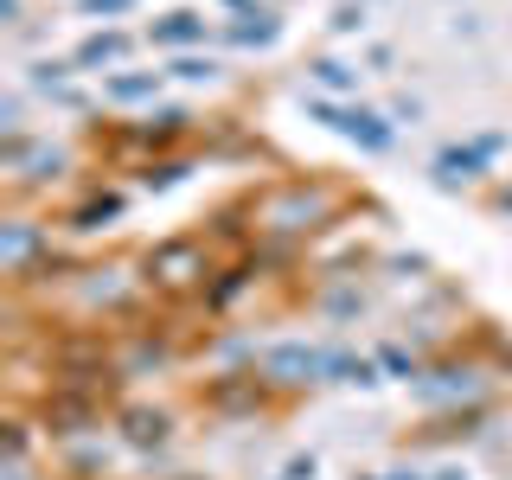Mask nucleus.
I'll return each instance as SVG.
<instances>
[{
	"mask_svg": "<svg viewBox=\"0 0 512 480\" xmlns=\"http://www.w3.org/2000/svg\"><path fill=\"white\" fill-rule=\"evenodd\" d=\"M308 116H314V122H327L333 135L359 141L365 154H391V148H397V122H391V116H378V109H365V103H333V96H308Z\"/></svg>",
	"mask_w": 512,
	"mask_h": 480,
	"instance_id": "obj_1",
	"label": "nucleus"
},
{
	"mask_svg": "<svg viewBox=\"0 0 512 480\" xmlns=\"http://www.w3.org/2000/svg\"><path fill=\"white\" fill-rule=\"evenodd\" d=\"M148 282L160 295H186V288L205 282V244L199 237H167V244L148 250Z\"/></svg>",
	"mask_w": 512,
	"mask_h": 480,
	"instance_id": "obj_2",
	"label": "nucleus"
},
{
	"mask_svg": "<svg viewBox=\"0 0 512 480\" xmlns=\"http://www.w3.org/2000/svg\"><path fill=\"white\" fill-rule=\"evenodd\" d=\"M327 212H333V199L320 186H282L276 199L263 205V231H314Z\"/></svg>",
	"mask_w": 512,
	"mask_h": 480,
	"instance_id": "obj_3",
	"label": "nucleus"
},
{
	"mask_svg": "<svg viewBox=\"0 0 512 480\" xmlns=\"http://www.w3.org/2000/svg\"><path fill=\"white\" fill-rule=\"evenodd\" d=\"M263 372L276 384H327L333 378V346H269Z\"/></svg>",
	"mask_w": 512,
	"mask_h": 480,
	"instance_id": "obj_4",
	"label": "nucleus"
},
{
	"mask_svg": "<svg viewBox=\"0 0 512 480\" xmlns=\"http://www.w3.org/2000/svg\"><path fill=\"white\" fill-rule=\"evenodd\" d=\"M506 148V135H480V141H468V148H442L436 160H429V173H436V186H468V180H480L487 173V160Z\"/></svg>",
	"mask_w": 512,
	"mask_h": 480,
	"instance_id": "obj_5",
	"label": "nucleus"
},
{
	"mask_svg": "<svg viewBox=\"0 0 512 480\" xmlns=\"http://www.w3.org/2000/svg\"><path fill=\"white\" fill-rule=\"evenodd\" d=\"M71 71L77 64H58V58H39V64H26V84L39 90V96H52L58 109H90V96L71 84Z\"/></svg>",
	"mask_w": 512,
	"mask_h": 480,
	"instance_id": "obj_6",
	"label": "nucleus"
},
{
	"mask_svg": "<svg viewBox=\"0 0 512 480\" xmlns=\"http://www.w3.org/2000/svg\"><path fill=\"white\" fill-rule=\"evenodd\" d=\"M45 423H52L58 436H77V429L96 423V397H90V391H71V384H58V391L45 397Z\"/></svg>",
	"mask_w": 512,
	"mask_h": 480,
	"instance_id": "obj_7",
	"label": "nucleus"
},
{
	"mask_svg": "<svg viewBox=\"0 0 512 480\" xmlns=\"http://www.w3.org/2000/svg\"><path fill=\"white\" fill-rule=\"evenodd\" d=\"M474 391H480V378L468 365H436V372L416 378V397H423V404H461V397H474Z\"/></svg>",
	"mask_w": 512,
	"mask_h": 480,
	"instance_id": "obj_8",
	"label": "nucleus"
},
{
	"mask_svg": "<svg viewBox=\"0 0 512 480\" xmlns=\"http://www.w3.org/2000/svg\"><path fill=\"white\" fill-rule=\"evenodd\" d=\"M160 84H167V71H116V77H103V103H116V109L154 103Z\"/></svg>",
	"mask_w": 512,
	"mask_h": 480,
	"instance_id": "obj_9",
	"label": "nucleus"
},
{
	"mask_svg": "<svg viewBox=\"0 0 512 480\" xmlns=\"http://www.w3.org/2000/svg\"><path fill=\"white\" fill-rule=\"evenodd\" d=\"M148 39H154V45H167V52H186V45H199V39H205V13L180 7V13H167V20H154Z\"/></svg>",
	"mask_w": 512,
	"mask_h": 480,
	"instance_id": "obj_10",
	"label": "nucleus"
},
{
	"mask_svg": "<svg viewBox=\"0 0 512 480\" xmlns=\"http://www.w3.org/2000/svg\"><path fill=\"white\" fill-rule=\"evenodd\" d=\"M224 39H231V45H276L282 39V20L269 7H250V13H237V20L224 26Z\"/></svg>",
	"mask_w": 512,
	"mask_h": 480,
	"instance_id": "obj_11",
	"label": "nucleus"
},
{
	"mask_svg": "<svg viewBox=\"0 0 512 480\" xmlns=\"http://www.w3.org/2000/svg\"><path fill=\"white\" fill-rule=\"evenodd\" d=\"M122 58H128V32H90V39L71 52L77 71H103V64H122Z\"/></svg>",
	"mask_w": 512,
	"mask_h": 480,
	"instance_id": "obj_12",
	"label": "nucleus"
},
{
	"mask_svg": "<svg viewBox=\"0 0 512 480\" xmlns=\"http://www.w3.org/2000/svg\"><path fill=\"white\" fill-rule=\"evenodd\" d=\"M308 84H314V96H333V103H340V96L359 90V71H352L346 58H314L308 64Z\"/></svg>",
	"mask_w": 512,
	"mask_h": 480,
	"instance_id": "obj_13",
	"label": "nucleus"
},
{
	"mask_svg": "<svg viewBox=\"0 0 512 480\" xmlns=\"http://www.w3.org/2000/svg\"><path fill=\"white\" fill-rule=\"evenodd\" d=\"M167 410H148V404H135V410H122V436L135 442V448H160L167 442Z\"/></svg>",
	"mask_w": 512,
	"mask_h": 480,
	"instance_id": "obj_14",
	"label": "nucleus"
},
{
	"mask_svg": "<svg viewBox=\"0 0 512 480\" xmlns=\"http://www.w3.org/2000/svg\"><path fill=\"white\" fill-rule=\"evenodd\" d=\"M32 256H39V231H32V224H20V218L0 224V263H7V269H26Z\"/></svg>",
	"mask_w": 512,
	"mask_h": 480,
	"instance_id": "obj_15",
	"label": "nucleus"
},
{
	"mask_svg": "<svg viewBox=\"0 0 512 480\" xmlns=\"http://www.w3.org/2000/svg\"><path fill=\"white\" fill-rule=\"evenodd\" d=\"M186 135V116L180 109H160V116H148V128H135V135H122V141H135V148H167V141H180Z\"/></svg>",
	"mask_w": 512,
	"mask_h": 480,
	"instance_id": "obj_16",
	"label": "nucleus"
},
{
	"mask_svg": "<svg viewBox=\"0 0 512 480\" xmlns=\"http://www.w3.org/2000/svg\"><path fill=\"white\" fill-rule=\"evenodd\" d=\"M64 173V154L58 148H26V160H20V180L26 186H45V180H58Z\"/></svg>",
	"mask_w": 512,
	"mask_h": 480,
	"instance_id": "obj_17",
	"label": "nucleus"
},
{
	"mask_svg": "<svg viewBox=\"0 0 512 480\" xmlns=\"http://www.w3.org/2000/svg\"><path fill=\"white\" fill-rule=\"evenodd\" d=\"M109 218H122V199H116V192H103V199L77 205V212H71V231H103Z\"/></svg>",
	"mask_w": 512,
	"mask_h": 480,
	"instance_id": "obj_18",
	"label": "nucleus"
},
{
	"mask_svg": "<svg viewBox=\"0 0 512 480\" xmlns=\"http://www.w3.org/2000/svg\"><path fill=\"white\" fill-rule=\"evenodd\" d=\"M256 397H263V391H256V378H224L218 391H212V404L218 410H244V404H256Z\"/></svg>",
	"mask_w": 512,
	"mask_h": 480,
	"instance_id": "obj_19",
	"label": "nucleus"
},
{
	"mask_svg": "<svg viewBox=\"0 0 512 480\" xmlns=\"http://www.w3.org/2000/svg\"><path fill=\"white\" fill-rule=\"evenodd\" d=\"M167 77H186V84H212V77H218V58L180 52V58H173V71H167Z\"/></svg>",
	"mask_w": 512,
	"mask_h": 480,
	"instance_id": "obj_20",
	"label": "nucleus"
},
{
	"mask_svg": "<svg viewBox=\"0 0 512 480\" xmlns=\"http://www.w3.org/2000/svg\"><path fill=\"white\" fill-rule=\"evenodd\" d=\"M378 372H391V378L416 384V378H423V365H416V359H410L404 346H378Z\"/></svg>",
	"mask_w": 512,
	"mask_h": 480,
	"instance_id": "obj_21",
	"label": "nucleus"
},
{
	"mask_svg": "<svg viewBox=\"0 0 512 480\" xmlns=\"http://www.w3.org/2000/svg\"><path fill=\"white\" fill-rule=\"evenodd\" d=\"M186 173H192V167H186V160H154V167H148V173H141V186H148V192H167V186H180V180H186Z\"/></svg>",
	"mask_w": 512,
	"mask_h": 480,
	"instance_id": "obj_22",
	"label": "nucleus"
},
{
	"mask_svg": "<svg viewBox=\"0 0 512 480\" xmlns=\"http://www.w3.org/2000/svg\"><path fill=\"white\" fill-rule=\"evenodd\" d=\"M365 20H372L365 0H340V7H333V32H365Z\"/></svg>",
	"mask_w": 512,
	"mask_h": 480,
	"instance_id": "obj_23",
	"label": "nucleus"
},
{
	"mask_svg": "<svg viewBox=\"0 0 512 480\" xmlns=\"http://www.w3.org/2000/svg\"><path fill=\"white\" fill-rule=\"evenodd\" d=\"M314 474H320V455H314V448H308V455H288L276 480H314Z\"/></svg>",
	"mask_w": 512,
	"mask_h": 480,
	"instance_id": "obj_24",
	"label": "nucleus"
},
{
	"mask_svg": "<svg viewBox=\"0 0 512 480\" xmlns=\"http://www.w3.org/2000/svg\"><path fill=\"white\" fill-rule=\"evenodd\" d=\"M77 7H84L90 20H122V13H135V0H77Z\"/></svg>",
	"mask_w": 512,
	"mask_h": 480,
	"instance_id": "obj_25",
	"label": "nucleus"
},
{
	"mask_svg": "<svg viewBox=\"0 0 512 480\" xmlns=\"http://www.w3.org/2000/svg\"><path fill=\"white\" fill-rule=\"evenodd\" d=\"M244 282H250V269H231V276H224V282L212 288V308H224V301H231V295H237Z\"/></svg>",
	"mask_w": 512,
	"mask_h": 480,
	"instance_id": "obj_26",
	"label": "nucleus"
},
{
	"mask_svg": "<svg viewBox=\"0 0 512 480\" xmlns=\"http://www.w3.org/2000/svg\"><path fill=\"white\" fill-rule=\"evenodd\" d=\"M416 116H423V103H416V96H397V103H391V122H416Z\"/></svg>",
	"mask_w": 512,
	"mask_h": 480,
	"instance_id": "obj_27",
	"label": "nucleus"
},
{
	"mask_svg": "<svg viewBox=\"0 0 512 480\" xmlns=\"http://www.w3.org/2000/svg\"><path fill=\"white\" fill-rule=\"evenodd\" d=\"M20 13H26V0H0V26H20Z\"/></svg>",
	"mask_w": 512,
	"mask_h": 480,
	"instance_id": "obj_28",
	"label": "nucleus"
},
{
	"mask_svg": "<svg viewBox=\"0 0 512 480\" xmlns=\"http://www.w3.org/2000/svg\"><path fill=\"white\" fill-rule=\"evenodd\" d=\"M224 7H237V13H250V7H244V0H224Z\"/></svg>",
	"mask_w": 512,
	"mask_h": 480,
	"instance_id": "obj_29",
	"label": "nucleus"
}]
</instances>
